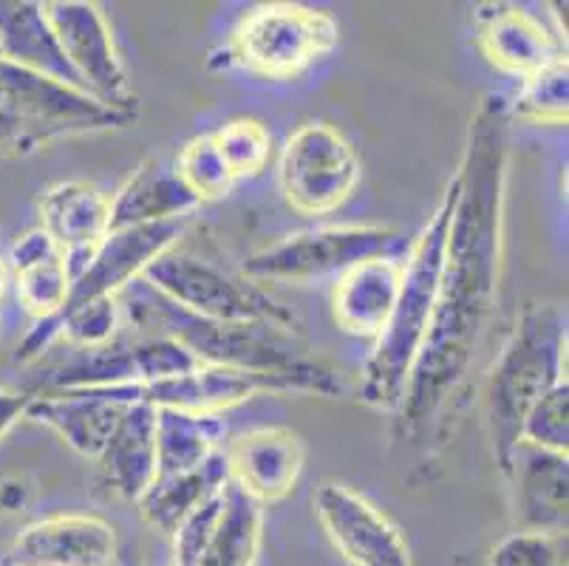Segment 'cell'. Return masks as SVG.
Returning <instances> with one entry per match:
<instances>
[{"instance_id": "cell-1", "label": "cell", "mask_w": 569, "mask_h": 566, "mask_svg": "<svg viewBox=\"0 0 569 566\" xmlns=\"http://www.w3.org/2000/svg\"><path fill=\"white\" fill-rule=\"evenodd\" d=\"M507 170L510 113L507 102L490 93L470 113L431 329L397 408L402 439L417 436L457 394L493 318L505 252Z\"/></svg>"}, {"instance_id": "cell-2", "label": "cell", "mask_w": 569, "mask_h": 566, "mask_svg": "<svg viewBox=\"0 0 569 566\" xmlns=\"http://www.w3.org/2000/svg\"><path fill=\"white\" fill-rule=\"evenodd\" d=\"M122 329L131 335H162L176 340L199 360V366L241 368L267 374H307L326 368L312 355L301 329L272 324H221L196 318L170 304L144 278L131 280L117 292Z\"/></svg>"}, {"instance_id": "cell-3", "label": "cell", "mask_w": 569, "mask_h": 566, "mask_svg": "<svg viewBox=\"0 0 569 566\" xmlns=\"http://www.w3.org/2000/svg\"><path fill=\"white\" fill-rule=\"evenodd\" d=\"M457 193L459 185L453 176L445 187L439 205L433 207L428 225L413 238L402 258V284L395 311L375 340V349L363 366V380H360V403L377 408V411L397 414L402 397H406L413 363H417L419 349L431 329L445 238H448Z\"/></svg>"}, {"instance_id": "cell-4", "label": "cell", "mask_w": 569, "mask_h": 566, "mask_svg": "<svg viewBox=\"0 0 569 566\" xmlns=\"http://www.w3.org/2000/svg\"><path fill=\"white\" fill-rule=\"evenodd\" d=\"M567 380V311L530 304L519 315L482 383V423L499 470L521 439L532 405Z\"/></svg>"}, {"instance_id": "cell-5", "label": "cell", "mask_w": 569, "mask_h": 566, "mask_svg": "<svg viewBox=\"0 0 569 566\" xmlns=\"http://www.w3.org/2000/svg\"><path fill=\"white\" fill-rule=\"evenodd\" d=\"M340 23L307 3H261L232 26L230 38L210 54V69L241 71L269 82L298 80L332 54Z\"/></svg>"}, {"instance_id": "cell-6", "label": "cell", "mask_w": 569, "mask_h": 566, "mask_svg": "<svg viewBox=\"0 0 569 566\" xmlns=\"http://www.w3.org/2000/svg\"><path fill=\"white\" fill-rule=\"evenodd\" d=\"M133 119L100 106L80 88L0 57V156H29L60 139L126 128Z\"/></svg>"}, {"instance_id": "cell-7", "label": "cell", "mask_w": 569, "mask_h": 566, "mask_svg": "<svg viewBox=\"0 0 569 566\" xmlns=\"http://www.w3.org/2000/svg\"><path fill=\"white\" fill-rule=\"evenodd\" d=\"M400 230L382 225H340L295 232L269 247L256 249L241 264V278L252 284H307L343 275L369 258H406Z\"/></svg>"}, {"instance_id": "cell-8", "label": "cell", "mask_w": 569, "mask_h": 566, "mask_svg": "<svg viewBox=\"0 0 569 566\" xmlns=\"http://www.w3.org/2000/svg\"><path fill=\"white\" fill-rule=\"evenodd\" d=\"M159 295L190 311L196 318L221 324H272L301 329V320L289 306L263 292L247 278H232L213 261L173 247L144 269L142 275Z\"/></svg>"}, {"instance_id": "cell-9", "label": "cell", "mask_w": 569, "mask_h": 566, "mask_svg": "<svg viewBox=\"0 0 569 566\" xmlns=\"http://www.w3.org/2000/svg\"><path fill=\"white\" fill-rule=\"evenodd\" d=\"M51 351H63V355L46 363L32 394L144 386L199 368V360L170 337L131 335L126 329L111 342L94 349L54 346Z\"/></svg>"}, {"instance_id": "cell-10", "label": "cell", "mask_w": 569, "mask_h": 566, "mask_svg": "<svg viewBox=\"0 0 569 566\" xmlns=\"http://www.w3.org/2000/svg\"><path fill=\"white\" fill-rule=\"evenodd\" d=\"M363 176L355 145L326 122L301 125L278 159V187L295 212L332 216L343 210Z\"/></svg>"}, {"instance_id": "cell-11", "label": "cell", "mask_w": 569, "mask_h": 566, "mask_svg": "<svg viewBox=\"0 0 569 566\" xmlns=\"http://www.w3.org/2000/svg\"><path fill=\"white\" fill-rule=\"evenodd\" d=\"M43 12L82 91L111 111L137 117L139 100L100 3L49 0L43 3Z\"/></svg>"}, {"instance_id": "cell-12", "label": "cell", "mask_w": 569, "mask_h": 566, "mask_svg": "<svg viewBox=\"0 0 569 566\" xmlns=\"http://www.w3.org/2000/svg\"><path fill=\"white\" fill-rule=\"evenodd\" d=\"M312 505L326 538L351 566H411L400 529L357 490L323 481Z\"/></svg>"}, {"instance_id": "cell-13", "label": "cell", "mask_w": 569, "mask_h": 566, "mask_svg": "<svg viewBox=\"0 0 569 566\" xmlns=\"http://www.w3.org/2000/svg\"><path fill=\"white\" fill-rule=\"evenodd\" d=\"M473 26L476 46L490 66L519 80L567 57L561 34L519 3H482L473 12Z\"/></svg>"}, {"instance_id": "cell-14", "label": "cell", "mask_w": 569, "mask_h": 566, "mask_svg": "<svg viewBox=\"0 0 569 566\" xmlns=\"http://www.w3.org/2000/svg\"><path fill=\"white\" fill-rule=\"evenodd\" d=\"M227 479L261 507L283 502L303 474L301 436L278 425L238 434L224 445Z\"/></svg>"}, {"instance_id": "cell-15", "label": "cell", "mask_w": 569, "mask_h": 566, "mask_svg": "<svg viewBox=\"0 0 569 566\" xmlns=\"http://www.w3.org/2000/svg\"><path fill=\"white\" fill-rule=\"evenodd\" d=\"M184 227H188V221H164V225L122 227V230L108 232L106 241L97 247L91 264L71 284L69 304L63 309L94 298H113L131 280L142 278L144 269L151 267L157 258L179 247Z\"/></svg>"}, {"instance_id": "cell-16", "label": "cell", "mask_w": 569, "mask_h": 566, "mask_svg": "<svg viewBox=\"0 0 569 566\" xmlns=\"http://www.w3.org/2000/svg\"><path fill=\"white\" fill-rule=\"evenodd\" d=\"M510 481L516 529L567 536V454L519 443L501 470Z\"/></svg>"}, {"instance_id": "cell-17", "label": "cell", "mask_w": 569, "mask_h": 566, "mask_svg": "<svg viewBox=\"0 0 569 566\" xmlns=\"http://www.w3.org/2000/svg\"><path fill=\"white\" fill-rule=\"evenodd\" d=\"M40 230L60 247L74 284L111 232V196L88 181H57L40 199Z\"/></svg>"}, {"instance_id": "cell-18", "label": "cell", "mask_w": 569, "mask_h": 566, "mask_svg": "<svg viewBox=\"0 0 569 566\" xmlns=\"http://www.w3.org/2000/svg\"><path fill=\"white\" fill-rule=\"evenodd\" d=\"M117 529L100 516H51L12 542L9 566H113Z\"/></svg>"}, {"instance_id": "cell-19", "label": "cell", "mask_w": 569, "mask_h": 566, "mask_svg": "<svg viewBox=\"0 0 569 566\" xmlns=\"http://www.w3.org/2000/svg\"><path fill=\"white\" fill-rule=\"evenodd\" d=\"M402 284V258H369L338 275L332 318L340 331L375 342L386 329Z\"/></svg>"}, {"instance_id": "cell-20", "label": "cell", "mask_w": 569, "mask_h": 566, "mask_svg": "<svg viewBox=\"0 0 569 566\" xmlns=\"http://www.w3.org/2000/svg\"><path fill=\"white\" fill-rule=\"evenodd\" d=\"M122 411L126 405L117 399L106 397L97 388H82V391L32 394L26 419L60 436L74 454L97 459Z\"/></svg>"}, {"instance_id": "cell-21", "label": "cell", "mask_w": 569, "mask_h": 566, "mask_svg": "<svg viewBox=\"0 0 569 566\" xmlns=\"http://www.w3.org/2000/svg\"><path fill=\"white\" fill-rule=\"evenodd\" d=\"M97 465L108 490L137 505L157 479V411L151 405H126Z\"/></svg>"}, {"instance_id": "cell-22", "label": "cell", "mask_w": 569, "mask_h": 566, "mask_svg": "<svg viewBox=\"0 0 569 566\" xmlns=\"http://www.w3.org/2000/svg\"><path fill=\"white\" fill-rule=\"evenodd\" d=\"M9 278L18 304L32 320L54 318L69 304L71 275L51 236L40 227L23 232L9 249Z\"/></svg>"}, {"instance_id": "cell-23", "label": "cell", "mask_w": 569, "mask_h": 566, "mask_svg": "<svg viewBox=\"0 0 569 566\" xmlns=\"http://www.w3.org/2000/svg\"><path fill=\"white\" fill-rule=\"evenodd\" d=\"M196 207L199 201L176 176L173 162L148 159L111 196V230L188 221Z\"/></svg>"}, {"instance_id": "cell-24", "label": "cell", "mask_w": 569, "mask_h": 566, "mask_svg": "<svg viewBox=\"0 0 569 566\" xmlns=\"http://www.w3.org/2000/svg\"><path fill=\"white\" fill-rule=\"evenodd\" d=\"M0 57L40 77L80 88L63 49L57 43L43 3L34 0H0ZM82 91V88H80Z\"/></svg>"}, {"instance_id": "cell-25", "label": "cell", "mask_w": 569, "mask_h": 566, "mask_svg": "<svg viewBox=\"0 0 569 566\" xmlns=\"http://www.w3.org/2000/svg\"><path fill=\"white\" fill-rule=\"evenodd\" d=\"M224 450L213 454L201 465L182 470V474L157 476L151 487L139 496L137 510L148 527L159 529L164 536H173V529L182 524L184 516L196 510L207 496L227 485Z\"/></svg>"}, {"instance_id": "cell-26", "label": "cell", "mask_w": 569, "mask_h": 566, "mask_svg": "<svg viewBox=\"0 0 569 566\" xmlns=\"http://www.w3.org/2000/svg\"><path fill=\"white\" fill-rule=\"evenodd\" d=\"M157 411V476L182 474L224 450L227 423L221 414H190L176 408Z\"/></svg>"}, {"instance_id": "cell-27", "label": "cell", "mask_w": 569, "mask_h": 566, "mask_svg": "<svg viewBox=\"0 0 569 566\" xmlns=\"http://www.w3.org/2000/svg\"><path fill=\"white\" fill-rule=\"evenodd\" d=\"M263 536V507L227 481L219 527L196 566H256Z\"/></svg>"}, {"instance_id": "cell-28", "label": "cell", "mask_w": 569, "mask_h": 566, "mask_svg": "<svg viewBox=\"0 0 569 566\" xmlns=\"http://www.w3.org/2000/svg\"><path fill=\"white\" fill-rule=\"evenodd\" d=\"M507 113L536 125H567L569 117V62H550L547 69L525 77Z\"/></svg>"}, {"instance_id": "cell-29", "label": "cell", "mask_w": 569, "mask_h": 566, "mask_svg": "<svg viewBox=\"0 0 569 566\" xmlns=\"http://www.w3.org/2000/svg\"><path fill=\"white\" fill-rule=\"evenodd\" d=\"M210 137L236 181L256 179L267 170L269 156H272V133L261 119L232 117Z\"/></svg>"}, {"instance_id": "cell-30", "label": "cell", "mask_w": 569, "mask_h": 566, "mask_svg": "<svg viewBox=\"0 0 569 566\" xmlns=\"http://www.w3.org/2000/svg\"><path fill=\"white\" fill-rule=\"evenodd\" d=\"M173 170L182 179V185L196 196L199 205L224 199V196H230L232 187H236V179H232L230 168L221 159L219 148H216L210 133H199V137L188 139L179 148V153H176Z\"/></svg>"}, {"instance_id": "cell-31", "label": "cell", "mask_w": 569, "mask_h": 566, "mask_svg": "<svg viewBox=\"0 0 569 566\" xmlns=\"http://www.w3.org/2000/svg\"><path fill=\"white\" fill-rule=\"evenodd\" d=\"M519 443L567 454L569 450V383H558L538 399L521 425Z\"/></svg>"}, {"instance_id": "cell-32", "label": "cell", "mask_w": 569, "mask_h": 566, "mask_svg": "<svg viewBox=\"0 0 569 566\" xmlns=\"http://www.w3.org/2000/svg\"><path fill=\"white\" fill-rule=\"evenodd\" d=\"M224 490H216L213 496H207L190 516L182 518V524L173 529V564L170 566H196L204 555L207 544L213 538L216 527H219L221 510H224Z\"/></svg>"}, {"instance_id": "cell-33", "label": "cell", "mask_w": 569, "mask_h": 566, "mask_svg": "<svg viewBox=\"0 0 569 566\" xmlns=\"http://www.w3.org/2000/svg\"><path fill=\"white\" fill-rule=\"evenodd\" d=\"M488 566H563V536L516 529L490 549Z\"/></svg>"}, {"instance_id": "cell-34", "label": "cell", "mask_w": 569, "mask_h": 566, "mask_svg": "<svg viewBox=\"0 0 569 566\" xmlns=\"http://www.w3.org/2000/svg\"><path fill=\"white\" fill-rule=\"evenodd\" d=\"M29 403H32L29 391H14V388L0 386V439L26 417Z\"/></svg>"}, {"instance_id": "cell-35", "label": "cell", "mask_w": 569, "mask_h": 566, "mask_svg": "<svg viewBox=\"0 0 569 566\" xmlns=\"http://www.w3.org/2000/svg\"><path fill=\"white\" fill-rule=\"evenodd\" d=\"M26 493L29 487L23 485L20 479H7L0 485V510L3 513H14L26 505Z\"/></svg>"}, {"instance_id": "cell-36", "label": "cell", "mask_w": 569, "mask_h": 566, "mask_svg": "<svg viewBox=\"0 0 569 566\" xmlns=\"http://www.w3.org/2000/svg\"><path fill=\"white\" fill-rule=\"evenodd\" d=\"M3 280H7V275H3V267H0V292H3Z\"/></svg>"}]
</instances>
